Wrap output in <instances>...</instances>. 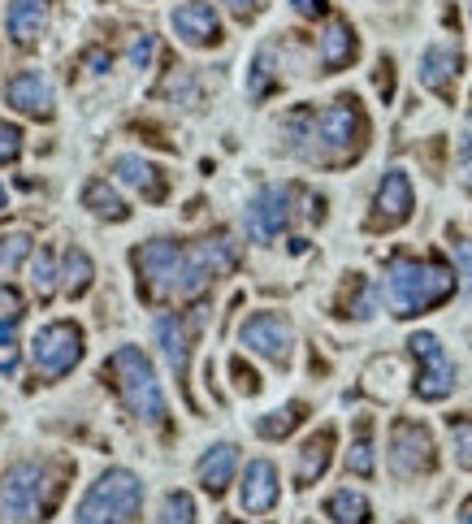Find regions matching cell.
Instances as JSON below:
<instances>
[{"instance_id":"obj_34","label":"cell","mask_w":472,"mask_h":524,"mask_svg":"<svg viewBox=\"0 0 472 524\" xmlns=\"http://www.w3.org/2000/svg\"><path fill=\"white\" fill-rule=\"evenodd\" d=\"M18 321H22V299L9 286H0V334H9Z\"/></svg>"},{"instance_id":"obj_18","label":"cell","mask_w":472,"mask_h":524,"mask_svg":"<svg viewBox=\"0 0 472 524\" xmlns=\"http://www.w3.org/2000/svg\"><path fill=\"white\" fill-rule=\"evenodd\" d=\"M191 330L195 321H182V317H161L156 321V334H161V347H165V360L174 377L187 390V369H191Z\"/></svg>"},{"instance_id":"obj_41","label":"cell","mask_w":472,"mask_h":524,"mask_svg":"<svg viewBox=\"0 0 472 524\" xmlns=\"http://www.w3.org/2000/svg\"><path fill=\"white\" fill-rule=\"evenodd\" d=\"M377 91L390 100V91H395V78H390V61H382L377 65Z\"/></svg>"},{"instance_id":"obj_43","label":"cell","mask_w":472,"mask_h":524,"mask_svg":"<svg viewBox=\"0 0 472 524\" xmlns=\"http://www.w3.org/2000/svg\"><path fill=\"white\" fill-rule=\"evenodd\" d=\"M0 208H5V187H0Z\"/></svg>"},{"instance_id":"obj_8","label":"cell","mask_w":472,"mask_h":524,"mask_svg":"<svg viewBox=\"0 0 472 524\" xmlns=\"http://www.w3.org/2000/svg\"><path fill=\"white\" fill-rule=\"evenodd\" d=\"M408 347H412V356L421 360V377H416V399H425V403L447 399L451 390H455V364H451V356H447V347H442L434 334H412Z\"/></svg>"},{"instance_id":"obj_15","label":"cell","mask_w":472,"mask_h":524,"mask_svg":"<svg viewBox=\"0 0 472 524\" xmlns=\"http://www.w3.org/2000/svg\"><path fill=\"white\" fill-rule=\"evenodd\" d=\"M460 70H464L460 48H447V44L425 48V57H421V83H425L429 91H434V96L451 100V96H455V78H460Z\"/></svg>"},{"instance_id":"obj_14","label":"cell","mask_w":472,"mask_h":524,"mask_svg":"<svg viewBox=\"0 0 472 524\" xmlns=\"http://www.w3.org/2000/svg\"><path fill=\"white\" fill-rule=\"evenodd\" d=\"M5 100H9L18 113L39 117V122H48V117H52V87H48V78L39 74V70L13 74L9 83H5Z\"/></svg>"},{"instance_id":"obj_17","label":"cell","mask_w":472,"mask_h":524,"mask_svg":"<svg viewBox=\"0 0 472 524\" xmlns=\"http://www.w3.org/2000/svg\"><path fill=\"white\" fill-rule=\"evenodd\" d=\"M239 503L243 512H269L273 503H278V468H273L269 460H252L243 473V486H239Z\"/></svg>"},{"instance_id":"obj_31","label":"cell","mask_w":472,"mask_h":524,"mask_svg":"<svg viewBox=\"0 0 472 524\" xmlns=\"http://www.w3.org/2000/svg\"><path fill=\"white\" fill-rule=\"evenodd\" d=\"M451 442H455V460H460V468L472 473V416H451Z\"/></svg>"},{"instance_id":"obj_35","label":"cell","mask_w":472,"mask_h":524,"mask_svg":"<svg viewBox=\"0 0 472 524\" xmlns=\"http://www.w3.org/2000/svg\"><path fill=\"white\" fill-rule=\"evenodd\" d=\"M460 187L472 191V113L464 122V135H460Z\"/></svg>"},{"instance_id":"obj_36","label":"cell","mask_w":472,"mask_h":524,"mask_svg":"<svg viewBox=\"0 0 472 524\" xmlns=\"http://www.w3.org/2000/svg\"><path fill=\"white\" fill-rule=\"evenodd\" d=\"M230 373H234V386H239L243 395H256V390H260V377H256L252 369H247L243 360H230Z\"/></svg>"},{"instance_id":"obj_13","label":"cell","mask_w":472,"mask_h":524,"mask_svg":"<svg viewBox=\"0 0 472 524\" xmlns=\"http://www.w3.org/2000/svg\"><path fill=\"white\" fill-rule=\"evenodd\" d=\"M174 31L182 44H191V48H213L221 39L217 9L208 5V0H187V5L174 9Z\"/></svg>"},{"instance_id":"obj_20","label":"cell","mask_w":472,"mask_h":524,"mask_svg":"<svg viewBox=\"0 0 472 524\" xmlns=\"http://www.w3.org/2000/svg\"><path fill=\"white\" fill-rule=\"evenodd\" d=\"M48 31V0H13L9 5V35L18 48H31Z\"/></svg>"},{"instance_id":"obj_22","label":"cell","mask_w":472,"mask_h":524,"mask_svg":"<svg viewBox=\"0 0 472 524\" xmlns=\"http://www.w3.org/2000/svg\"><path fill=\"white\" fill-rule=\"evenodd\" d=\"M234 468H239V447H234V442H217L200 460V486L208 494H221L234 481Z\"/></svg>"},{"instance_id":"obj_30","label":"cell","mask_w":472,"mask_h":524,"mask_svg":"<svg viewBox=\"0 0 472 524\" xmlns=\"http://www.w3.org/2000/svg\"><path fill=\"white\" fill-rule=\"evenodd\" d=\"M26 256H31V234H5L0 239V273L18 269Z\"/></svg>"},{"instance_id":"obj_37","label":"cell","mask_w":472,"mask_h":524,"mask_svg":"<svg viewBox=\"0 0 472 524\" xmlns=\"http://www.w3.org/2000/svg\"><path fill=\"white\" fill-rule=\"evenodd\" d=\"M156 57V39L152 35H139L135 39V48H130V61L139 65V70H148V61Z\"/></svg>"},{"instance_id":"obj_1","label":"cell","mask_w":472,"mask_h":524,"mask_svg":"<svg viewBox=\"0 0 472 524\" xmlns=\"http://www.w3.org/2000/svg\"><path fill=\"white\" fill-rule=\"evenodd\" d=\"M135 269H139V286L152 299H191L200 295L208 278L230 273L239 265V247L230 234H208V239L182 247L174 239H152L135 247Z\"/></svg>"},{"instance_id":"obj_9","label":"cell","mask_w":472,"mask_h":524,"mask_svg":"<svg viewBox=\"0 0 472 524\" xmlns=\"http://www.w3.org/2000/svg\"><path fill=\"white\" fill-rule=\"evenodd\" d=\"M434 464L438 455L429 429L416 421H395V429H390V468H395V477H425L434 473Z\"/></svg>"},{"instance_id":"obj_24","label":"cell","mask_w":472,"mask_h":524,"mask_svg":"<svg viewBox=\"0 0 472 524\" xmlns=\"http://www.w3.org/2000/svg\"><path fill=\"white\" fill-rule=\"evenodd\" d=\"M325 516L338 520V524H369L373 512H369V499L356 490H338L330 494V503H325Z\"/></svg>"},{"instance_id":"obj_44","label":"cell","mask_w":472,"mask_h":524,"mask_svg":"<svg viewBox=\"0 0 472 524\" xmlns=\"http://www.w3.org/2000/svg\"><path fill=\"white\" fill-rule=\"evenodd\" d=\"M468 9H472V0H468Z\"/></svg>"},{"instance_id":"obj_39","label":"cell","mask_w":472,"mask_h":524,"mask_svg":"<svg viewBox=\"0 0 472 524\" xmlns=\"http://www.w3.org/2000/svg\"><path fill=\"white\" fill-rule=\"evenodd\" d=\"M455 260H460L464 282H468V291H472V243L468 239H455Z\"/></svg>"},{"instance_id":"obj_26","label":"cell","mask_w":472,"mask_h":524,"mask_svg":"<svg viewBox=\"0 0 472 524\" xmlns=\"http://www.w3.org/2000/svg\"><path fill=\"white\" fill-rule=\"evenodd\" d=\"M299 421H304V403H286V408L260 416V421H256V434H260V438H286Z\"/></svg>"},{"instance_id":"obj_11","label":"cell","mask_w":472,"mask_h":524,"mask_svg":"<svg viewBox=\"0 0 472 524\" xmlns=\"http://www.w3.org/2000/svg\"><path fill=\"white\" fill-rule=\"evenodd\" d=\"M412 208H416V195H412L408 174H403V169H390V174L382 178V187H377V195H373L369 226L373 230H395L412 217Z\"/></svg>"},{"instance_id":"obj_33","label":"cell","mask_w":472,"mask_h":524,"mask_svg":"<svg viewBox=\"0 0 472 524\" xmlns=\"http://www.w3.org/2000/svg\"><path fill=\"white\" fill-rule=\"evenodd\" d=\"M22 156V126L0 122V165H13Z\"/></svg>"},{"instance_id":"obj_21","label":"cell","mask_w":472,"mask_h":524,"mask_svg":"<svg viewBox=\"0 0 472 524\" xmlns=\"http://www.w3.org/2000/svg\"><path fill=\"white\" fill-rule=\"evenodd\" d=\"M356 31H351V22L343 18H330V26H325V35H321V65H325V74H334V70H343V65L356 61Z\"/></svg>"},{"instance_id":"obj_32","label":"cell","mask_w":472,"mask_h":524,"mask_svg":"<svg viewBox=\"0 0 472 524\" xmlns=\"http://www.w3.org/2000/svg\"><path fill=\"white\" fill-rule=\"evenodd\" d=\"M247 91H252V100L269 96L273 91V70H269V52H260V57L252 61V78H247Z\"/></svg>"},{"instance_id":"obj_45","label":"cell","mask_w":472,"mask_h":524,"mask_svg":"<svg viewBox=\"0 0 472 524\" xmlns=\"http://www.w3.org/2000/svg\"><path fill=\"white\" fill-rule=\"evenodd\" d=\"M226 524H234V520H226Z\"/></svg>"},{"instance_id":"obj_42","label":"cell","mask_w":472,"mask_h":524,"mask_svg":"<svg viewBox=\"0 0 472 524\" xmlns=\"http://www.w3.org/2000/svg\"><path fill=\"white\" fill-rule=\"evenodd\" d=\"M460 524H472V499L460 507Z\"/></svg>"},{"instance_id":"obj_29","label":"cell","mask_w":472,"mask_h":524,"mask_svg":"<svg viewBox=\"0 0 472 524\" xmlns=\"http://www.w3.org/2000/svg\"><path fill=\"white\" fill-rule=\"evenodd\" d=\"M156 524H195V503H191V494H165Z\"/></svg>"},{"instance_id":"obj_6","label":"cell","mask_w":472,"mask_h":524,"mask_svg":"<svg viewBox=\"0 0 472 524\" xmlns=\"http://www.w3.org/2000/svg\"><path fill=\"white\" fill-rule=\"evenodd\" d=\"M143 507V481L126 468H109L96 486L83 494L74 524H135Z\"/></svg>"},{"instance_id":"obj_38","label":"cell","mask_w":472,"mask_h":524,"mask_svg":"<svg viewBox=\"0 0 472 524\" xmlns=\"http://www.w3.org/2000/svg\"><path fill=\"white\" fill-rule=\"evenodd\" d=\"M265 5H269V0H226V9H230V13H234V18H239V22L256 18V13L265 9Z\"/></svg>"},{"instance_id":"obj_4","label":"cell","mask_w":472,"mask_h":524,"mask_svg":"<svg viewBox=\"0 0 472 524\" xmlns=\"http://www.w3.org/2000/svg\"><path fill=\"white\" fill-rule=\"evenodd\" d=\"M61 494V477L52 473V464H13L5 477H0V520L9 524H35L44 520L52 507H57Z\"/></svg>"},{"instance_id":"obj_2","label":"cell","mask_w":472,"mask_h":524,"mask_svg":"<svg viewBox=\"0 0 472 524\" xmlns=\"http://www.w3.org/2000/svg\"><path fill=\"white\" fill-rule=\"evenodd\" d=\"M291 148L321 165H351L369 143V117L356 96H338L325 109H295L286 122Z\"/></svg>"},{"instance_id":"obj_16","label":"cell","mask_w":472,"mask_h":524,"mask_svg":"<svg viewBox=\"0 0 472 524\" xmlns=\"http://www.w3.org/2000/svg\"><path fill=\"white\" fill-rule=\"evenodd\" d=\"M113 174L126 182V187H135L148 204H161L165 195H169V178H165V169L161 165H152V161H143V156H117L113 161Z\"/></svg>"},{"instance_id":"obj_19","label":"cell","mask_w":472,"mask_h":524,"mask_svg":"<svg viewBox=\"0 0 472 524\" xmlns=\"http://www.w3.org/2000/svg\"><path fill=\"white\" fill-rule=\"evenodd\" d=\"M334 460V429H321V434H312L304 447H299V464H295V486L304 490L312 481L325 477V468Z\"/></svg>"},{"instance_id":"obj_3","label":"cell","mask_w":472,"mask_h":524,"mask_svg":"<svg viewBox=\"0 0 472 524\" xmlns=\"http://www.w3.org/2000/svg\"><path fill=\"white\" fill-rule=\"evenodd\" d=\"M455 295V273L442 260H412L395 256L386 265V299L395 317H416L425 308H438Z\"/></svg>"},{"instance_id":"obj_10","label":"cell","mask_w":472,"mask_h":524,"mask_svg":"<svg viewBox=\"0 0 472 524\" xmlns=\"http://www.w3.org/2000/svg\"><path fill=\"white\" fill-rule=\"evenodd\" d=\"M239 338L256 356H265L273 364H291V325H286L278 312H256V317H247Z\"/></svg>"},{"instance_id":"obj_7","label":"cell","mask_w":472,"mask_h":524,"mask_svg":"<svg viewBox=\"0 0 472 524\" xmlns=\"http://www.w3.org/2000/svg\"><path fill=\"white\" fill-rule=\"evenodd\" d=\"M31 356H35V369L44 373L48 382H57V377H65L78 360H83V330L70 321H52L35 334Z\"/></svg>"},{"instance_id":"obj_28","label":"cell","mask_w":472,"mask_h":524,"mask_svg":"<svg viewBox=\"0 0 472 524\" xmlns=\"http://www.w3.org/2000/svg\"><path fill=\"white\" fill-rule=\"evenodd\" d=\"M31 286H35V295H39V304L52 299V291H57V269H52V252H48V247H39V256L31 260Z\"/></svg>"},{"instance_id":"obj_5","label":"cell","mask_w":472,"mask_h":524,"mask_svg":"<svg viewBox=\"0 0 472 524\" xmlns=\"http://www.w3.org/2000/svg\"><path fill=\"white\" fill-rule=\"evenodd\" d=\"M104 377H113L117 395H122L126 412L143 425H165V395L161 382L152 373V360L143 356L139 347H117L109 364H104Z\"/></svg>"},{"instance_id":"obj_25","label":"cell","mask_w":472,"mask_h":524,"mask_svg":"<svg viewBox=\"0 0 472 524\" xmlns=\"http://www.w3.org/2000/svg\"><path fill=\"white\" fill-rule=\"evenodd\" d=\"M91 278H96V269H91V256L83 252V247H70V252H65V273H61V286H65V295H70V299L87 295Z\"/></svg>"},{"instance_id":"obj_23","label":"cell","mask_w":472,"mask_h":524,"mask_svg":"<svg viewBox=\"0 0 472 524\" xmlns=\"http://www.w3.org/2000/svg\"><path fill=\"white\" fill-rule=\"evenodd\" d=\"M83 204H87L96 217H109V221H126V217H130L126 200H122V195H117L104 178H91V182H87V187H83Z\"/></svg>"},{"instance_id":"obj_27","label":"cell","mask_w":472,"mask_h":524,"mask_svg":"<svg viewBox=\"0 0 472 524\" xmlns=\"http://www.w3.org/2000/svg\"><path fill=\"white\" fill-rule=\"evenodd\" d=\"M347 468L356 477H373V442H369V421H360L356 429V442H351L347 451Z\"/></svg>"},{"instance_id":"obj_12","label":"cell","mask_w":472,"mask_h":524,"mask_svg":"<svg viewBox=\"0 0 472 524\" xmlns=\"http://www.w3.org/2000/svg\"><path fill=\"white\" fill-rule=\"evenodd\" d=\"M295 191L291 187H265L247 208V230L256 234V239H278V234L291 226L295 217Z\"/></svg>"},{"instance_id":"obj_40","label":"cell","mask_w":472,"mask_h":524,"mask_svg":"<svg viewBox=\"0 0 472 524\" xmlns=\"http://www.w3.org/2000/svg\"><path fill=\"white\" fill-rule=\"evenodd\" d=\"M291 5H295V13H304V18H321V13L330 9L325 0H291Z\"/></svg>"}]
</instances>
